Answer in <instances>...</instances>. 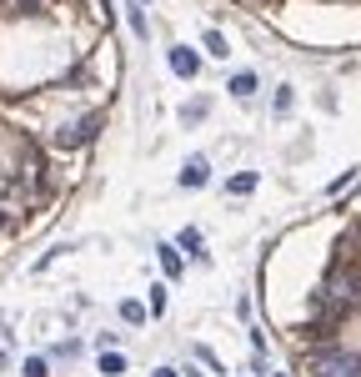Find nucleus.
<instances>
[{
  "instance_id": "1",
  "label": "nucleus",
  "mask_w": 361,
  "mask_h": 377,
  "mask_svg": "<svg viewBox=\"0 0 361 377\" xmlns=\"http://www.w3.org/2000/svg\"><path fill=\"white\" fill-rule=\"evenodd\" d=\"M311 377H361V357L356 352H321Z\"/></svg>"
},
{
  "instance_id": "2",
  "label": "nucleus",
  "mask_w": 361,
  "mask_h": 377,
  "mask_svg": "<svg viewBox=\"0 0 361 377\" xmlns=\"http://www.w3.org/2000/svg\"><path fill=\"white\" fill-rule=\"evenodd\" d=\"M96 126H101V116H86V121H76V126H60V131H55V146H60V151H66V146H81V141L96 136Z\"/></svg>"
},
{
  "instance_id": "3",
  "label": "nucleus",
  "mask_w": 361,
  "mask_h": 377,
  "mask_svg": "<svg viewBox=\"0 0 361 377\" xmlns=\"http://www.w3.org/2000/svg\"><path fill=\"white\" fill-rule=\"evenodd\" d=\"M171 71L191 81V76L201 71V56H196V50H186V45H176V50H171Z\"/></svg>"
},
{
  "instance_id": "4",
  "label": "nucleus",
  "mask_w": 361,
  "mask_h": 377,
  "mask_svg": "<svg viewBox=\"0 0 361 377\" xmlns=\"http://www.w3.org/2000/svg\"><path fill=\"white\" fill-rule=\"evenodd\" d=\"M211 167H206V156H191L186 167H180V186H206Z\"/></svg>"
},
{
  "instance_id": "5",
  "label": "nucleus",
  "mask_w": 361,
  "mask_h": 377,
  "mask_svg": "<svg viewBox=\"0 0 361 377\" xmlns=\"http://www.w3.org/2000/svg\"><path fill=\"white\" fill-rule=\"evenodd\" d=\"M256 181H261L256 171H241V176H231V181H226V191H231V196H251V191H256Z\"/></svg>"
},
{
  "instance_id": "6",
  "label": "nucleus",
  "mask_w": 361,
  "mask_h": 377,
  "mask_svg": "<svg viewBox=\"0 0 361 377\" xmlns=\"http://www.w3.org/2000/svg\"><path fill=\"white\" fill-rule=\"evenodd\" d=\"M231 96H241V101H246V96H256V76H251V71L231 76Z\"/></svg>"
},
{
  "instance_id": "7",
  "label": "nucleus",
  "mask_w": 361,
  "mask_h": 377,
  "mask_svg": "<svg viewBox=\"0 0 361 377\" xmlns=\"http://www.w3.org/2000/svg\"><path fill=\"white\" fill-rule=\"evenodd\" d=\"M161 252V266H166V277H180V266H186V261H180V252L176 247H156Z\"/></svg>"
},
{
  "instance_id": "8",
  "label": "nucleus",
  "mask_w": 361,
  "mask_h": 377,
  "mask_svg": "<svg viewBox=\"0 0 361 377\" xmlns=\"http://www.w3.org/2000/svg\"><path fill=\"white\" fill-rule=\"evenodd\" d=\"M206 50H211V56H226V35L221 30H206Z\"/></svg>"
},
{
  "instance_id": "9",
  "label": "nucleus",
  "mask_w": 361,
  "mask_h": 377,
  "mask_svg": "<svg viewBox=\"0 0 361 377\" xmlns=\"http://www.w3.org/2000/svg\"><path fill=\"white\" fill-rule=\"evenodd\" d=\"M120 317H126V322H146V307L141 302H120Z\"/></svg>"
},
{
  "instance_id": "10",
  "label": "nucleus",
  "mask_w": 361,
  "mask_h": 377,
  "mask_svg": "<svg viewBox=\"0 0 361 377\" xmlns=\"http://www.w3.org/2000/svg\"><path fill=\"white\" fill-rule=\"evenodd\" d=\"M180 247H191V257H206L201 252V232H180Z\"/></svg>"
},
{
  "instance_id": "11",
  "label": "nucleus",
  "mask_w": 361,
  "mask_h": 377,
  "mask_svg": "<svg viewBox=\"0 0 361 377\" xmlns=\"http://www.w3.org/2000/svg\"><path fill=\"white\" fill-rule=\"evenodd\" d=\"M25 377H45V357H25Z\"/></svg>"
},
{
  "instance_id": "12",
  "label": "nucleus",
  "mask_w": 361,
  "mask_h": 377,
  "mask_svg": "<svg viewBox=\"0 0 361 377\" xmlns=\"http://www.w3.org/2000/svg\"><path fill=\"white\" fill-rule=\"evenodd\" d=\"M101 367H105V372H126V362H120V352H110V357H101Z\"/></svg>"
},
{
  "instance_id": "13",
  "label": "nucleus",
  "mask_w": 361,
  "mask_h": 377,
  "mask_svg": "<svg viewBox=\"0 0 361 377\" xmlns=\"http://www.w3.org/2000/svg\"><path fill=\"white\" fill-rule=\"evenodd\" d=\"M151 312H166V287H151Z\"/></svg>"
},
{
  "instance_id": "14",
  "label": "nucleus",
  "mask_w": 361,
  "mask_h": 377,
  "mask_svg": "<svg viewBox=\"0 0 361 377\" xmlns=\"http://www.w3.org/2000/svg\"><path fill=\"white\" fill-rule=\"evenodd\" d=\"M156 377H180V372L176 367H156Z\"/></svg>"
},
{
  "instance_id": "15",
  "label": "nucleus",
  "mask_w": 361,
  "mask_h": 377,
  "mask_svg": "<svg viewBox=\"0 0 361 377\" xmlns=\"http://www.w3.org/2000/svg\"><path fill=\"white\" fill-rule=\"evenodd\" d=\"M21 6H25V11H30V6H40V0H21Z\"/></svg>"
}]
</instances>
